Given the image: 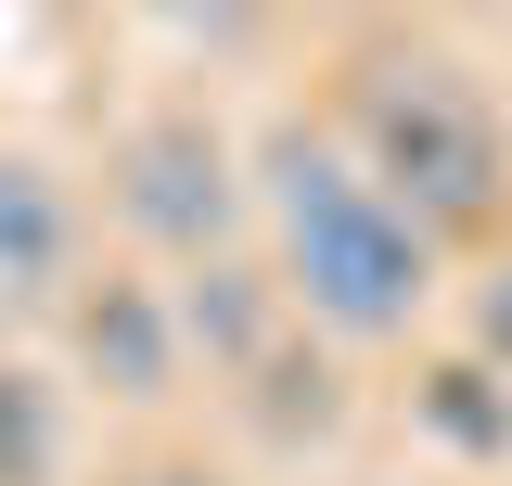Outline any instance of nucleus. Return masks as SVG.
Wrapping results in <instances>:
<instances>
[{
    "mask_svg": "<svg viewBox=\"0 0 512 486\" xmlns=\"http://www.w3.org/2000/svg\"><path fill=\"white\" fill-rule=\"evenodd\" d=\"M244 180L269 231V282L320 346H397L436 307V231L333 141V116H269Z\"/></svg>",
    "mask_w": 512,
    "mask_h": 486,
    "instance_id": "f257e3e1",
    "label": "nucleus"
},
{
    "mask_svg": "<svg viewBox=\"0 0 512 486\" xmlns=\"http://www.w3.org/2000/svg\"><path fill=\"white\" fill-rule=\"evenodd\" d=\"M333 141L372 167L436 243H487L512 218V141L487 116V90L448 52H410V39H372L333 90Z\"/></svg>",
    "mask_w": 512,
    "mask_h": 486,
    "instance_id": "f03ea898",
    "label": "nucleus"
},
{
    "mask_svg": "<svg viewBox=\"0 0 512 486\" xmlns=\"http://www.w3.org/2000/svg\"><path fill=\"white\" fill-rule=\"evenodd\" d=\"M103 205L116 231L154 256V269H192V256H231L256 231V180L244 141L205 116V103H141V116L103 141Z\"/></svg>",
    "mask_w": 512,
    "mask_h": 486,
    "instance_id": "7ed1b4c3",
    "label": "nucleus"
},
{
    "mask_svg": "<svg viewBox=\"0 0 512 486\" xmlns=\"http://www.w3.org/2000/svg\"><path fill=\"white\" fill-rule=\"evenodd\" d=\"M64 359H77L90 397H116V410H167L192 384L180 307H167V282H141V269H103V282L64 295Z\"/></svg>",
    "mask_w": 512,
    "mask_h": 486,
    "instance_id": "20e7f679",
    "label": "nucleus"
},
{
    "mask_svg": "<svg viewBox=\"0 0 512 486\" xmlns=\"http://www.w3.org/2000/svg\"><path fill=\"white\" fill-rule=\"evenodd\" d=\"M90 282V205L52 154L0 141V320H64V295Z\"/></svg>",
    "mask_w": 512,
    "mask_h": 486,
    "instance_id": "39448f33",
    "label": "nucleus"
},
{
    "mask_svg": "<svg viewBox=\"0 0 512 486\" xmlns=\"http://www.w3.org/2000/svg\"><path fill=\"white\" fill-rule=\"evenodd\" d=\"M167 307H180V346L205 384H231L244 359H269L282 333H295V307H282V282H269V256H192V269H167Z\"/></svg>",
    "mask_w": 512,
    "mask_h": 486,
    "instance_id": "423d86ee",
    "label": "nucleus"
},
{
    "mask_svg": "<svg viewBox=\"0 0 512 486\" xmlns=\"http://www.w3.org/2000/svg\"><path fill=\"white\" fill-rule=\"evenodd\" d=\"M410 410H423V435L461 448V461H512V371L500 359H436L410 384Z\"/></svg>",
    "mask_w": 512,
    "mask_h": 486,
    "instance_id": "0eeeda50",
    "label": "nucleus"
},
{
    "mask_svg": "<svg viewBox=\"0 0 512 486\" xmlns=\"http://www.w3.org/2000/svg\"><path fill=\"white\" fill-rule=\"evenodd\" d=\"M52 474H64V397L52 371L0 359V486H52Z\"/></svg>",
    "mask_w": 512,
    "mask_h": 486,
    "instance_id": "6e6552de",
    "label": "nucleus"
},
{
    "mask_svg": "<svg viewBox=\"0 0 512 486\" xmlns=\"http://www.w3.org/2000/svg\"><path fill=\"white\" fill-rule=\"evenodd\" d=\"M180 52H205V64H231V52H256V26H269V0H141Z\"/></svg>",
    "mask_w": 512,
    "mask_h": 486,
    "instance_id": "1a4fd4ad",
    "label": "nucleus"
},
{
    "mask_svg": "<svg viewBox=\"0 0 512 486\" xmlns=\"http://www.w3.org/2000/svg\"><path fill=\"white\" fill-rule=\"evenodd\" d=\"M474 359H500V371H512V256L474 282Z\"/></svg>",
    "mask_w": 512,
    "mask_h": 486,
    "instance_id": "9d476101",
    "label": "nucleus"
},
{
    "mask_svg": "<svg viewBox=\"0 0 512 486\" xmlns=\"http://www.w3.org/2000/svg\"><path fill=\"white\" fill-rule=\"evenodd\" d=\"M116 486H231V474H218V461H128Z\"/></svg>",
    "mask_w": 512,
    "mask_h": 486,
    "instance_id": "9b49d317",
    "label": "nucleus"
}]
</instances>
